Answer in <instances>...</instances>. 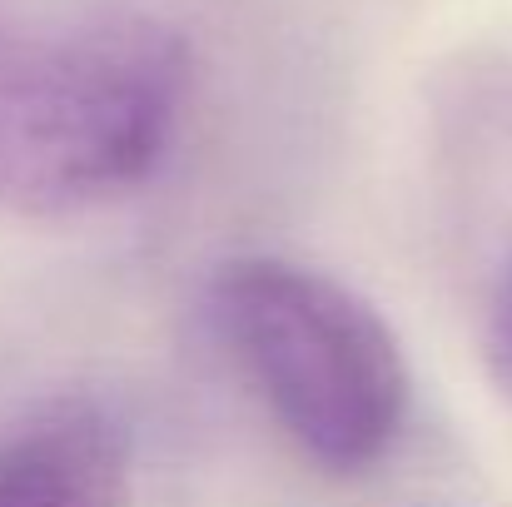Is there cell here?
Returning <instances> with one entry per match:
<instances>
[{"instance_id": "cell-1", "label": "cell", "mask_w": 512, "mask_h": 507, "mask_svg": "<svg viewBox=\"0 0 512 507\" xmlns=\"http://www.w3.org/2000/svg\"><path fill=\"white\" fill-rule=\"evenodd\" d=\"M189 45L150 15L20 20L0 10V209H105L170 160Z\"/></svg>"}, {"instance_id": "cell-3", "label": "cell", "mask_w": 512, "mask_h": 507, "mask_svg": "<svg viewBox=\"0 0 512 507\" xmlns=\"http://www.w3.org/2000/svg\"><path fill=\"white\" fill-rule=\"evenodd\" d=\"M130 433L100 398H55L0 438V507H125Z\"/></svg>"}, {"instance_id": "cell-4", "label": "cell", "mask_w": 512, "mask_h": 507, "mask_svg": "<svg viewBox=\"0 0 512 507\" xmlns=\"http://www.w3.org/2000/svg\"><path fill=\"white\" fill-rule=\"evenodd\" d=\"M508 324H512V289H508Z\"/></svg>"}, {"instance_id": "cell-2", "label": "cell", "mask_w": 512, "mask_h": 507, "mask_svg": "<svg viewBox=\"0 0 512 507\" xmlns=\"http://www.w3.org/2000/svg\"><path fill=\"white\" fill-rule=\"evenodd\" d=\"M204 319L279 433L324 473H373L403 438L413 373L388 319L324 269L244 254L214 269Z\"/></svg>"}]
</instances>
